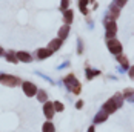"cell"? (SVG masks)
Wrapping results in <instances>:
<instances>
[{
    "mask_svg": "<svg viewBox=\"0 0 134 132\" xmlns=\"http://www.w3.org/2000/svg\"><path fill=\"white\" fill-rule=\"evenodd\" d=\"M65 85H66L68 89H69V91H72L74 94L80 92V83L77 81V79H76L72 74H69L68 77H65Z\"/></svg>",
    "mask_w": 134,
    "mask_h": 132,
    "instance_id": "6da1fadb",
    "label": "cell"
},
{
    "mask_svg": "<svg viewBox=\"0 0 134 132\" xmlns=\"http://www.w3.org/2000/svg\"><path fill=\"white\" fill-rule=\"evenodd\" d=\"M108 49H109V52L116 54V55H120V52H122V43L119 41V40H116V39L108 40Z\"/></svg>",
    "mask_w": 134,
    "mask_h": 132,
    "instance_id": "7a4b0ae2",
    "label": "cell"
},
{
    "mask_svg": "<svg viewBox=\"0 0 134 132\" xmlns=\"http://www.w3.org/2000/svg\"><path fill=\"white\" fill-rule=\"evenodd\" d=\"M0 81H2V85H6V86H17L20 83L19 79L14 75H0Z\"/></svg>",
    "mask_w": 134,
    "mask_h": 132,
    "instance_id": "3957f363",
    "label": "cell"
},
{
    "mask_svg": "<svg viewBox=\"0 0 134 132\" xmlns=\"http://www.w3.org/2000/svg\"><path fill=\"white\" fill-rule=\"evenodd\" d=\"M22 88H23V92L26 94V97H32V95H36V92H37L36 85H32L29 81H23L22 83Z\"/></svg>",
    "mask_w": 134,
    "mask_h": 132,
    "instance_id": "277c9868",
    "label": "cell"
},
{
    "mask_svg": "<svg viewBox=\"0 0 134 132\" xmlns=\"http://www.w3.org/2000/svg\"><path fill=\"white\" fill-rule=\"evenodd\" d=\"M105 26H107V37H108V40L114 39V35H116V32H117V26H116V23H114V22H107Z\"/></svg>",
    "mask_w": 134,
    "mask_h": 132,
    "instance_id": "5b68a950",
    "label": "cell"
},
{
    "mask_svg": "<svg viewBox=\"0 0 134 132\" xmlns=\"http://www.w3.org/2000/svg\"><path fill=\"white\" fill-rule=\"evenodd\" d=\"M54 112H55V109H54V103H51V101H46L45 105H43V114L46 115V118L51 120L54 115Z\"/></svg>",
    "mask_w": 134,
    "mask_h": 132,
    "instance_id": "8992f818",
    "label": "cell"
},
{
    "mask_svg": "<svg viewBox=\"0 0 134 132\" xmlns=\"http://www.w3.org/2000/svg\"><path fill=\"white\" fill-rule=\"evenodd\" d=\"M117 107H119V106H117V103L114 101V98H111V100H108L107 103H105L103 111L108 112V114H113V112H116V109H117Z\"/></svg>",
    "mask_w": 134,
    "mask_h": 132,
    "instance_id": "52a82bcc",
    "label": "cell"
},
{
    "mask_svg": "<svg viewBox=\"0 0 134 132\" xmlns=\"http://www.w3.org/2000/svg\"><path fill=\"white\" fill-rule=\"evenodd\" d=\"M62 46V40L60 39H54V40H51L49 41V45H48V48L51 49V51H55V49H59Z\"/></svg>",
    "mask_w": 134,
    "mask_h": 132,
    "instance_id": "ba28073f",
    "label": "cell"
},
{
    "mask_svg": "<svg viewBox=\"0 0 134 132\" xmlns=\"http://www.w3.org/2000/svg\"><path fill=\"white\" fill-rule=\"evenodd\" d=\"M17 58H19L20 62H25V63H29V62H31V55L28 52H23V51L17 52Z\"/></svg>",
    "mask_w": 134,
    "mask_h": 132,
    "instance_id": "9c48e42d",
    "label": "cell"
},
{
    "mask_svg": "<svg viewBox=\"0 0 134 132\" xmlns=\"http://www.w3.org/2000/svg\"><path fill=\"white\" fill-rule=\"evenodd\" d=\"M63 19H65V23L69 25V23H72V19H74V14L71 9H66V11H63Z\"/></svg>",
    "mask_w": 134,
    "mask_h": 132,
    "instance_id": "30bf717a",
    "label": "cell"
},
{
    "mask_svg": "<svg viewBox=\"0 0 134 132\" xmlns=\"http://www.w3.org/2000/svg\"><path fill=\"white\" fill-rule=\"evenodd\" d=\"M68 32H69V25H65V26H62L59 29V39L63 40L65 37L68 35Z\"/></svg>",
    "mask_w": 134,
    "mask_h": 132,
    "instance_id": "8fae6325",
    "label": "cell"
},
{
    "mask_svg": "<svg viewBox=\"0 0 134 132\" xmlns=\"http://www.w3.org/2000/svg\"><path fill=\"white\" fill-rule=\"evenodd\" d=\"M51 54H53V51L48 49V48H46V49H39V51H37V57H39V58H46V57H49Z\"/></svg>",
    "mask_w": 134,
    "mask_h": 132,
    "instance_id": "7c38bea8",
    "label": "cell"
},
{
    "mask_svg": "<svg viewBox=\"0 0 134 132\" xmlns=\"http://www.w3.org/2000/svg\"><path fill=\"white\" fill-rule=\"evenodd\" d=\"M108 117V112H105V111H102V112H99L97 115H96V118H94V121L96 123H102V121H105Z\"/></svg>",
    "mask_w": 134,
    "mask_h": 132,
    "instance_id": "4fadbf2b",
    "label": "cell"
},
{
    "mask_svg": "<svg viewBox=\"0 0 134 132\" xmlns=\"http://www.w3.org/2000/svg\"><path fill=\"white\" fill-rule=\"evenodd\" d=\"M43 132H54V124L51 123V121H46L45 124H43Z\"/></svg>",
    "mask_w": 134,
    "mask_h": 132,
    "instance_id": "5bb4252c",
    "label": "cell"
},
{
    "mask_svg": "<svg viewBox=\"0 0 134 132\" xmlns=\"http://www.w3.org/2000/svg\"><path fill=\"white\" fill-rule=\"evenodd\" d=\"M117 60H119V63H120L123 68H128V60H126L125 55H117Z\"/></svg>",
    "mask_w": 134,
    "mask_h": 132,
    "instance_id": "9a60e30c",
    "label": "cell"
},
{
    "mask_svg": "<svg viewBox=\"0 0 134 132\" xmlns=\"http://www.w3.org/2000/svg\"><path fill=\"white\" fill-rule=\"evenodd\" d=\"M86 3H88V0H80V2H79L80 11H82L83 14H86V13H88V9H86Z\"/></svg>",
    "mask_w": 134,
    "mask_h": 132,
    "instance_id": "2e32d148",
    "label": "cell"
},
{
    "mask_svg": "<svg viewBox=\"0 0 134 132\" xmlns=\"http://www.w3.org/2000/svg\"><path fill=\"white\" fill-rule=\"evenodd\" d=\"M6 58H8V62H11V63H17V62H19L17 55H15L14 52H9L8 55H6Z\"/></svg>",
    "mask_w": 134,
    "mask_h": 132,
    "instance_id": "e0dca14e",
    "label": "cell"
},
{
    "mask_svg": "<svg viewBox=\"0 0 134 132\" xmlns=\"http://www.w3.org/2000/svg\"><path fill=\"white\" fill-rule=\"evenodd\" d=\"M37 98H39L40 101H43V103H46V98H48V97H46V92H45V91H39V97H37Z\"/></svg>",
    "mask_w": 134,
    "mask_h": 132,
    "instance_id": "ac0fdd59",
    "label": "cell"
},
{
    "mask_svg": "<svg viewBox=\"0 0 134 132\" xmlns=\"http://www.w3.org/2000/svg\"><path fill=\"white\" fill-rule=\"evenodd\" d=\"M123 97H128V98L134 100V91H133V89H126V91L123 92Z\"/></svg>",
    "mask_w": 134,
    "mask_h": 132,
    "instance_id": "d6986e66",
    "label": "cell"
},
{
    "mask_svg": "<svg viewBox=\"0 0 134 132\" xmlns=\"http://www.w3.org/2000/svg\"><path fill=\"white\" fill-rule=\"evenodd\" d=\"M54 109H55L57 112H62V111H63V105H62L60 101H55V103H54Z\"/></svg>",
    "mask_w": 134,
    "mask_h": 132,
    "instance_id": "ffe728a7",
    "label": "cell"
},
{
    "mask_svg": "<svg viewBox=\"0 0 134 132\" xmlns=\"http://www.w3.org/2000/svg\"><path fill=\"white\" fill-rule=\"evenodd\" d=\"M111 15H113V17H117V15H119V9H117V6H113V8H111Z\"/></svg>",
    "mask_w": 134,
    "mask_h": 132,
    "instance_id": "44dd1931",
    "label": "cell"
},
{
    "mask_svg": "<svg viewBox=\"0 0 134 132\" xmlns=\"http://www.w3.org/2000/svg\"><path fill=\"white\" fill-rule=\"evenodd\" d=\"M114 101L117 103V106H119V107H120V106H122V103H123V101H122V98H120V95H119V94H117V95L114 97Z\"/></svg>",
    "mask_w": 134,
    "mask_h": 132,
    "instance_id": "7402d4cb",
    "label": "cell"
},
{
    "mask_svg": "<svg viewBox=\"0 0 134 132\" xmlns=\"http://www.w3.org/2000/svg\"><path fill=\"white\" fill-rule=\"evenodd\" d=\"M99 71H88V79H93L94 75H99Z\"/></svg>",
    "mask_w": 134,
    "mask_h": 132,
    "instance_id": "603a6c76",
    "label": "cell"
},
{
    "mask_svg": "<svg viewBox=\"0 0 134 132\" xmlns=\"http://www.w3.org/2000/svg\"><path fill=\"white\" fill-rule=\"evenodd\" d=\"M68 2H69V0H62V9H65V11H66Z\"/></svg>",
    "mask_w": 134,
    "mask_h": 132,
    "instance_id": "cb8c5ba5",
    "label": "cell"
},
{
    "mask_svg": "<svg viewBox=\"0 0 134 132\" xmlns=\"http://www.w3.org/2000/svg\"><path fill=\"white\" fill-rule=\"evenodd\" d=\"M125 3H126V0H117V5H119V6H123Z\"/></svg>",
    "mask_w": 134,
    "mask_h": 132,
    "instance_id": "d4e9b609",
    "label": "cell"
},
{
    "mask_svg": "<svg viewBox=\"0 0 134 132\" xmlns=\"http://www.w3.org/2000/svg\"><path fill=\"white\" fill-rule=\"evenodd\" d=\"M130 77H131V79H134V66L130 69Z\"/></svg>",
    "mask_w": 134,
    "mask_h": 132,
    "instance_id": "484cf974",
    "label": "cell"
},
{
    "mask_svg": "<svg viewBox=\"0 0 134 132\" xmlns=\"http://www.w3.org/2000/svg\"><path fill=\"white\" fill-rule=\"evenodd\" d=\"M82 106H83V101H77V103H76V107H79V109H80Z\"/></svg>",
    "mask_w": 134,
    "mask_h": 132,
    "instance_id": "4316f807",
    "label": "cell"
},
{
    "mask_svg": "<svg viewBox=\"0 0 134 132\" xmlns=\"http://www.w3.org/2000/svg\"><path fill=\"white\" fill-rule=\"evenodd\" d=\"M88 132H94V128H93V126H91V128L88 129Z\"/></svg>",
    "mask_w": 134,
    "mask_h": 132,
    "instance_id": "83f0119b",
    "label": "cell"
},
{
    "mask_svg": "<svg viewBox=\"0 0 134 132\" xmlns=\"http://www.w3.org/2000/svg\"><path fill=\"white\" fill-rule=\"evenodd\" d=\"M2 54H3V49H2V48H0V55H2Z\"/></svg>",
    "mask_w": 134,
    "mask_h": 132,
    "instance_id": "f1b7e54d",
    "label": "cell"
}]
</instances>
